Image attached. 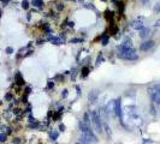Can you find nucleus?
Segmentation results:
<instances>
[{
    "label": "nucleus",
    "instance_id": "25",
    "mask_svg": "<svg viewBox=\"0 0 160 144\" xmlns=\"http://www.w3.org/2000/svg\"><path fill=\"white\" fill-rule=\"evenodd\" d=\"M65 129H66V127H65V125H63V124H60V125H59V131H62V132H63V131H65Z\"/></svg>",
    "mask_w": 160,
    "mask_h": 144
},
{
    "label": "nucleus",
    "instance_id": "4",
    "mask_svg": "<svg viewBox=\"0 0 160 144\" xmlns=\"http://www.w3.org/2000/svg\"><path fill=\"white\" fill-rule=\"evenodd\" d=\"M153 47H154V41L151 40V41H146V42L141 43L140 49H141L142 52H148V51H151Z\"/></svg>",
    "mask_w": 160,
    "mask_h": 144
},
{
    "label": "nucleus",
    "instance_id": "30",
    "mask_svg": "<svg viewBox=\"0 0 160 144\" xmlns=\"http://www.w3.org/2000/svg\"><path fill=\"white\" fill-rule=\"evenodd\" d=\"M5 99H6V100H11V99H12V95H11V94H7V95L5 96Z\"/></svg>",
    "mask_w": 160,
    "mask_h": 144
},
{
    "label": "nucleus",
    "instance_id": "20",
    "mask_svg": "<svg viewBox=\"0 0 160 144\" xmlns=\"http://www.w3.org/2000/svg\"><path fill=\"white\" fill-rule=\"evenodd\" d=\"M153 90H155V91H160V83H157V84H154L153 87H151Z\"/></svg>",
    "mask_w": 160,
    "mask_h": 144
},
{
    "label": "nucleus",
    "instance_id": "14",
    "mask_svg": "<svg viewBox=\"0 0 160 144\" xmlns=\"http://www.w3.org/2000/svg\"><path fill=\"white\" fill-rule=\"evenodd\" d=\"M89 71H90V70H89V67L84 66V67L82 69V71H81V77H82V78H85V77L89 75Z\"/></svg>",
    "mask_w": 160,
    "mask_h": 144
},
{
    "label": "nucleus",
    "instance_id": "24",
    "mask_svg": "<svg viewBox=\"0 0 160 144\" xmlns=\"http://www.w3.org/2000/svg\"><path fill=\"white\" fill-rule=\"evenodd\" d=\"M6 53H7V54H12V53H13V48H12V47H7V48H6Z\"/></svg>",
    "mask_w": 160,
    "mask_h": 144
},
{
    "label": "nucleus",
    "instance_id": "27",
    "mask_svg": "<svg viewBox=\"0 0 160 144\" xmlns=\"http://www.w3.org/2000/svg\"><path fill=\"white\" fill-rule=\"evenodd\" d=\"M21 143V138H14L13 139V144H19Z\"/></svg>",
    "mask_w": 160,
    "mask_h": 144
},
{
    "label": "nucleus",
    "instance_id": "18",
    "mask_svg": "<svg viewBox=\"0 0 160 144\" xmlns=\"http://www.w3.org/2000/svg\"><path fill=\"white\" fill-rule=\"evenodd\" d=\"M153 11H154V13H160V2H157V4L154 5Z\"/></svg>",
    "mask_w": 160,
    "mask_h": 144
},
{
    "label": "nucleus",
    "instance_id": "28",
    "mask_svg": "<svg viewBox=\"0 0 160 144\" xmlns=\"http://www.w3.org/2000/svg\"><path fill=\"white\" fill-rule=\"evenodd\" d=\"M101 58H102V57H101V55H99V58H98V60H96V65H99V64L101 63Z\"/></svg>",
    "mask_w": 160,
    "mask_h": 144
},
{
    "label": "nucleus",
    "instance_id": "35",
    "mask_svg": "<svg viewBox=\"0 0 160 144\" xmlns=\"http://www.w3.org/2000/svg\"><path fill=\"white\" fill-rule=\"evenodd\" d=\"M40 144H41V143H40Z\"/></svg>",
    "mask_w": 160,
    "mask_h": 144
},
{
    "label": "nucleus",
    "instance_id": "1",
    "mask_svg": "<svg viewBox=\"0 0 160 144\" xmlns=\"http://www.w3.org/2000/svg\"><path fill=\"white\" fill-rule=\"evenodd\" d=\"M118 58L124 59V60H130V61L139 59V57H137V54H136L134 48H129V49H126V51H124L122 53H118Z\"/></svg>",
    "mask_w": 160,
    "mask_h": 144
},
{
    "label": "nucleus",
    "instance_id": "11",
    "mask_svg": "<svg viewBox=\"0 0 160 144\" xmlns=\"http://www.w3.org/2000/svg\"><path fill=\"white\" fill-rule=\"evenodd\" d=\"M16 82H17L18 85H24V84H25V82H24V79H23V77L21 76L19 72L16 73Z\"/></svg>",
    "mask_w": 160,
    "mask_h": 144
},
{
    "label": "nucleus",
    "instance_id": "21",
    "mask_svg": "<svg viewBox=\"0 0 160 144\" xmlns=\"http://www.w3.org/2000/svg\"><path fill=\"white\" fill-rule=\"evenodd\" d=\"M62 96H63L64 99H66V97L69 96V90H68V89H64L63 93H62Z\"/></svg>",
    "mask_w": 160,
    "mask_h": 144
},
{
    "label": "nucleus",
    "instance_id": "13",
    "mask_svg": "<svg viewBox=\"0 0 160 144\" xmlns=\"http://www.w3.org/2000/svg\"><path fill=\"white\" fill-rule=\"evenodd\" d=\"M133 28H134L135 30H141L142 28H145L143 22H134V23H133Z\"/></svg>",
    "mask_w": 160,
    "mask_h": 144
},
{
    "label": "nucleus",
    "instance_id": "10",
    "mask_svg": "<svg viewBox=\"0 0 160 144\" xmlns=\"http://www.w3.org/2000/svg\"><path fill=\"white\" fill-rule=\"evenodd\" d=\"M50 41L53 43V44H63V40L60 37H57V36H51L50 37Z\"/></svg>",
    "mask_w": 160,
    "mask_h": 144
},
{
    "label": "nucleus",
    "instance_id": "26",
    "mask_svg": "<svg viewBox=\"0 0 160 144\" xmlns=\"http://www.w3.org/2000/svg\"><path fill=\"white\" fill-rule=\"evenodd\" d=\"M64 8V5L63 4H58V6H57V10H59V11H62Z\"/></svg>",
    "mask_w": 160,
    "mask_h": 144
},
{
    "label": "nucleus",
    "instance_id": "15",
    "mask_svg": "<svg viewBox=\"0 0 160 144\" xmlns=\"http://www.w3.org/2000/svg\"><path fill=\"white\" fill-rule=\"evenodd\" d=\"M108 36L107 35H101V44L102 46H106L107 43H108Z\"/></svg>",
    "mask_w": 160,
    "mask_h": 144
},
{
    "label": "nucleus",
    "instance_id": "33",
    "mask_svg": "<svg viewBox=\"0 0 160 144\" xmlns=\"http://www.w3.org/2000/svg\"><path fill=\"white\" fill-rule=\"evenodd\" d=\"M0 1H2L4 4H7V1H8V0H0Z\"/></svg>",
    "mask_w": 160,
    "mask_h": 144
},
{
    "label": "nucleus",
    "instance_id": "23",
    "mask_svg": "<svg viewBox=\"0 0 160 144\" xmlns=\"http://www.w3.org/2000/svg\"><path fill=\"white\" fill-rule=\"evenodd\" d=\"M2 130H5V131H4V133H6V135H10V133L12 132V130H11L10 127H4Z\"/></svg>",
    "mask_w": 160,
    "mask_h": 144
},
{
    "label": "nucleus",
    "instance_id": "2",
    "mask_svg": "<svg viewBox=\"0 0 160 144\" xmlns=\"http://www.w3.org/2000/svg\"><path fill=\"white\" fill-rule=\"evenodd\" d=\"M90 120L93 121L96 132H98V133H102V120H101V118L98 115L96 112H90Z\"/></svg>",
    "mask_w": 160,
    "mask_h": 144
},
{
    "label": "nucleus",
    "instance_id": "34",
    "mask_svg": "<svg viewBox=\"0 0 160 144\" xmlns=\"http://www.w3.org/2000/svg\"><path fill=\"white\" fill-rule=\"evenodd\" d=\"M76 144H90V143H82V142H80V141H78V142H77Z\"/></svg>",
    "mask_w": 160,
    "mask_h": 144
},
{
    "label": "nucleus",
    "instance_id": "8",
    "mask_svg": "<svg viewBox=\"0 0 160 144\" xmlns=\"http://www.w3.org/2000/svg\"><path fill=\"white\" fill-rule=\"evenodd\" d=\"M149 34H151V29H149V28H146V26H145V28H142V29L140 30V37H141V38H146Z\"/></svg>",
    "mask_w": 160,
    "mask_h": 144
},
{
    "label": "nucleus",
    "instance_id": "19",
    "mask_svg": "<svg viewBox=\"0 0 160 144\" xmlns=\"http://www.w3.org/2000/svg\"><path fill=\"white\" fill-rule=\"evenodd\" d=\"M6 139H7V135L6 133H0V142L4 143V142H6Z\"/></svg>",
    "mask_w": 160,
    "mask_h": 144
},
{
    "label": "nucleus",
    "instance_id": "12",
    "mask_svg": "<svg viewBox=\"0 0 160 144\" xmlns=\"http://www.w3.org/2000/svg\"><path fill=\"white\" fill-rule=\"evenodd\" d=\"M31 5H33L34 7L41 8V7L45 5V2H43V0H33V1H31Z\"/></svg>",
    "mask_w": 160,
    "mask_h": 144
},
{
    "label": "nucleus",
    "instance_id": "32",
    "mask_svg": "<svg viewBox=\"0 0 160 144\" xmlns=\"http://www.w3.org/2000/svg\"><path fill=\"white\" fill-rule=\"evenodd\" d=\"M53 87H54V84H53V82H50V83H48V88H50V89H52Z\"/></svg>",
    "mask_w": 160,
    "mask_h": 144
},
{
    "label": "nucleus",
    "instance_id": "31",
    "mask_svg": "<svg viewBox=\"0 0 160 144\" xmlns=\"http://www.w3.org/2000/svg\"><path fill=\"white\" fill-rule=\"evenodd\" d=\"M154 25H155L157 28H160V18L158 19V20H157V22H155V24H154Z\"/></svg>",
    "mask_w": 160,
    "mask_h": 144
},
{
    "label": "nucleus",
    "instance_id": "5",
    "mask_svg": "<svg viewBox=\"0 0 160 144\" xmlns=\"http://www.w3.org/2000/svg\"><path fill=\"white\" fill-rule=\"evenodd\" d=\"M114 114H116L118 118H120V119H122L123 113H122V105H120V100H116V101H114Z\"/></svg>",
    "mask_w": 160,
    "mask_h": 144
},
{
    "label": "nucleus",
    "instance_id": "3",
    "mask_svg": "<svg viewBox=\"0 0 160 144\" xmlns=\"http://www.w3.org/2000/svg\"><path fill=\"white\" fill-rule=\"evenodd\" d=\"M148 94L151 96V99L153 100V102H155L157 105H160V91H155L152 88L148 89Z\"/></svg>",
    "mask_w": 160,
    "mask_h": 144
},
{
    "label": "nucleus",
    "instance_id": "9",
    "mask_svg": "<svg viewBox=\"0 0 160 144\" xmlns=\"http://www.w3.org/2000/svg\"><path fill=\"white\" fill-rule=\"evenodd\" d=\"M98 95H99V93H98L96 90H93V91L88 95L89 102H95V101H96V99H98Z\"/></svg>",
    "mask_w": 160,
    "mask_h": 144
},
{
    "label": "nucleus",
    "instance_id": "7",
    "mask_svg": "<svg viewBox=\"0 0 160 144\" xmlns=\"http://www.w3.org/2000/svg\"><path fill=\"white\" fill-rule=\"evenodd\" d=\"M105 112H106L107 115H111V114L114 113V101L107 103V106L105 107Z\"/></svg>",
    "mask_w": 160,
    "mask_h": 144
},
{
    "label": "nucleus",
    "instance_id": "29",
    "mask_svg": "<svg viewBox=\"0 0 160 144\" xmlns=\"http://www.w3.org/2000/svg\"><path fill=\"white\" fill-rule=\"evenodd\" d=\"M63 78H64V77H63V76H60V75H58V76L56 77V79H58V81H63Z\"/></svg>",
    "mask_w": 160,
    "mask_h": 144
},
{
    "label": "nucleus",
    "instance_id": "22",
    "mask_svg": "<svg viewBox=\"0 0 160 144\" xmlns=\"http://www.w3.org/2000/svg\"><path fill=\"white\" fill-rule=\"evenodd\" d=\"M70 42L71 43H80V42H83V40L82 38H72Z\"/></svg>",
    "mask_w": 160,
    "mask_h": 144
},
{
    "label": "nucleus",
    "instance_id": "17",
    "mask_svg": "<svg viewBox=\"0 0 160 144\" xmlns=\"http://www.w3.org/2000/svg\"><path fill=\"white\" fill-rule=\"evenodd\" d=\"M29 6H30V5H29V1H28V0H23V1H22V8L28 10Z\"/></svg>",
    "mask_w": 160,
    "mask_h": 144
},
{
    "label": "nucleus",
    "instance_id": "16",
    "mask_svg": "<svg viewBox=\"0 0 160 144\" xmlns=\"http://www.w3.org/2000/svg\"><path fill=\"white\" fill-rule=\"evenodd\" d=\"M58 137H59V131H57V130L52 131V133H51V138H52L53 141H56Z\"/></svg>",
    "mask_w": 160,
    "mask_h": 144
},
{
    "label": "nucleus",
    "instance_id": "6",
    "mask_svg": "<svg viewBox=\"0 0 160 144\" xmlns=\"http://www.w3.org/2000/svg\"><path fill=\"white\" fill-rule=\"evenodd\" d=\"M129 48H133V42H130V41H126V42H124V43H122V44L118 46L119 53H122V52H124V51H126Z\"/></svg>",
    "mask_w": 160,
    "mask_h": 144
}]
</instances>
